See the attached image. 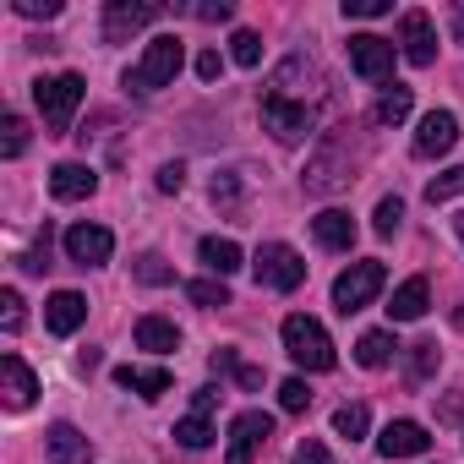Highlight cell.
<instances>
[{"label":"cell","mask_w":464,"mask_h":464,"mask_svg":"<svg viewBox=\"0 0 464 464\" xmlns=\"http://www.w3.org/2000/svg\"><path fill=\"white\" fill-rule=\"evenodd\" d=\"M285 350H290V361L306 366V372H334V339H328V328H323L317 317H306V312L285 317Z\"/></svg>","instance_id":"2"},{"label":"cell","mask_w":464,"mask_h":464,"mask_svg":"<svg viewBox=\"0 0 464 464\" xmlns=\"http://www.w3.org/2000/svg\"><path fill=\"white\" fill-rule=\"evenodd\" d=\"M426 306H431V285L415 274V279H404V285L393 290L388 317H393V323H415V317H426Z\"/></svg>","instance_id":"20"},{"label":"cell","mask_w":464,"mask_h":464,"mask_svg":"<svg viewBox=\"0 0 464 464\" xmlns=\"http://www.w3.org/2000/svg\"><path fill=\"white\" fill-rule=\"evenodd\" d=\"M39 393V377L23 366V355H0V399H6V410H28Z\"/></svg>","instance_id":"15"},{"label":"cell","mask_w":464,"mask_h":464,"mask_svg":"<svg viewBox=\"0 0 464 464\" xmlns=\"http://www.w3.org/2000/svg\"><path fill=\"white\" fill-rule=\"evenodd\" d=\"M295 464H334V453H328L317 437H306V442L295 448Z\"/></svg>","instance_id":"40"},{"label":"cell","mask_w":464,"mask_h":464,"mask_svg":"<svg viewBox=\"0 0 464 464\" xmlns=\"http://www.w3.org/2000/svg\"><path fill=\"white\" fill-rule=\"evenodd\" d=\"M350 66H355V77H366V82H388V77H393V44L377 39V34H355V39H350Z\"/></svg>","instance_id":"11"},{"label":"cell","mask_w":464,"mask_h":464,"mask_svg":"<svg viewBox=\"0 0 464 464\" xmlns=\"http://www.w3.org/2000/svg\"><path fill=\"white\" fill-rule=\"evenodd\" d=\"M191 404H197V410H191V415H208V410H213V404H218V388H197V399H191Z\"/></svg>","instance_id":"45"},{"label":"cell","mask_w":464,"mask_h":464,"mask_svg":"<svg viewBox=\"0 0 464 464\" xmlns=\"http://www.w3.org/2000/svg\"><path fill=\"white\" fill-rule=\"evenodd\" d=\"M180 186H186V169L180 164H164L159 169V191H180Z\"/></svg>","instance_id":"44"},{"label":"cell","mask_w":464,"mask_h":464,"mask_svg":"<svg viewBox=\"0 0 464 464\" xmlns=\"http://www.w3.org/2000/svg\"><path fill=\"white\" fill-rule=\"evenodd\" d=\"M17 12H23V17H55L61 0H17Z\"/></svg>","instance_id":"43"},{"label":"cell","mask_w":464,"mask_h":464,"mask_svg":"<svg viewBox=\"0 0 464 464\" xmlns=\"http://www.w3.org/2000/svg\"><path fill=\"white\" fill-rule=\"evenodd\" d=\"M366 426H372V410H366V404H339V410H334V431H339V437L361 442Z\"/></svg>","instance_id":"27"},{"label":"cell","mask_w":464,"mask_h":464,"mask_svg":"<svg viewBox=\"0 0 464 464\" xmlns=\"http://www.w3.org/2000/svg\"><path fill=\"white\" fill-rule=\"evenodd\" d=\"M44 448H50V464H88L93 459V442L72 426V420H55L44 431Z\"/></svg>","instance_id":"17"},{"label":"cell","mask_w":464,"mask_h":464,"mask_svg":"<svg viewBox=\"0 0 464 464\" xmlns=\"http://www.w3.org/2000/svg\"><path fill=\"white\" fill-rule=\"evenodd\" d=\"M399 218H404V202H399V197H382V202H377V218H372V229H377V236H393V229H399Z\"/></svg>","instance_id":"35"},{"label":"cell","mask_w":464,"mask_h":464,"mask_svg":"<svg viewBox=\"0 0 464 464\" xmlns=\"http://www.w3.org/2000/svg\"><path fill=\"white\" fill-rule=\"evenodd\" d=\"M442 420H464V399H448L442 404Z\"/></svg>","instance_id":"47"},{"label":"cell","mask_w":464,"mask_h":464,"mask_svg":"<svg viewBox=\"0 0 464 464\" xmlns=\"http://www.w3.org/2000/svg\"><path fill=\"white\" fill-rule=\"evenodd\" d=\"M268 93H279V99H295V104H317V93H323V72H317V61H306V55H290V61L274 72Z\"/></svg>","instance_id":"7"},{"label":"cell","mask_w":464,"mask_h":464,"mask_svg":"<svg viewBox=\"0 0 464 464\" xmlns=\"http://www.w3.org/2000/svg\"><path fill=\"white\" fill-rule=\"evenodd\" d=\"M448 197H464V164L459 169H448V175H437L431 186H426V202L437 208V202H448Z\"/></svg>","instance_id":"32"},{"label":"cell","mask_w":464,"mask_h":464,"mask_svg":"<svg viewBox=\"0 0 464 464\" xmlns=\"http://www.w3.org/2000/svg\"><path fill=\"white\" fill-rule=\"evenodd\" d=\"M180 344V328L169 317H142L137 323V350H153V355H169Z\"/></svg>","instance_id":"22"},{"label":"cell","mask_w":464,"mask_h":464,"mask_svg":"<svg viewBox=\"0 0 464 464\" xmlns=\"http://www.w3.org/2000/svg\"><path fill=\"white\" fill-rule=\"evenodd\" d=\"M410 104H415V93L410 88H382V99H377V126H399L404 115H410Z\"/></svg>","instance_id":"25"},{"label":"cell","mask_w":464,"mask_h":464,"mask_svg":"<svg viewBox=\"0 0 464 464\" xmlns=\"http://www.w3.org/2000/svg\"><path fill=\"white\" fill-rule=\"evenodd\" d=\"M399 44H404V61H410V66H431V61H437L431 17H426V12H404V17H399Z\"/></svg>","instance_id":"12"},{"label":"cell","mask_w":464,"mask_h":464,"mask_svg":"<svg viewBox=\"0 0 464 464\" xmlns=\"http://www.w3.org/2000/svg\"><path fill=\"white\" fill-rule=\"evenodd\" d=\"M186 295H191L197 306H229V290H224V279H197V285H186Z\"/></svg>","instance_id":"33"},{"label":"cell","mask_w":464,"mask_h":464,"mask_svg":"<svg viewBox=\"0 0 464 464\" xmlns=\"http://www.w3.org/2000/svg\"><path fill=\"white\" fill-rule=\"evenodd\" d=\"M236 377H241V388H263V372H257V366H241Z\"/></svg>","instance_id":"46"},{"label":"cell","mask_w":464,"mask_h":464,"mask_svg":"<svg viewBox=\"0 0 464 464\" xmlns=\"http://www.w3.org/2000/svg\"><path fill=\"white\" fill-rule=\"evenodd\" d=\"M159 17H164V6H153V0H110L104 6V39L121 44V39H131L137 28H148Z\"/></svg>","instance_id":"9"},{"label":"cell","mask_w":464,"mask_h":464,"mask_svg":"<svg viewBox=\"0 0 464 464\" xmlns=\"http://www.w3.org/2000/svg\"><path fill=\"white\" fill-rule=\"evenodd\" d=\"M0 328H6V334L23 328V295L17 290H0Z\"/></svg>","instance_id":"37"},{"label":"cell","mask_w":464,"mask_h":464,"mask_svg":"<svg viewBox=\"0 0 464 464\" xmlns=\"http://www.w3.org/2000/svg\"><path fill=\"white\" fill-rule=\"evenodd\" d=\"M453 229H459V241H464V213H459V218H453Z\"/></svg>","instance_id":"49"},{"label":"cell","mask_w":464,"mask_h":464,"mask_svg":"<svg viewBox=\"0 0 464 464\" xmlns=\"http://www.w3.org/2000/svg\"><path fill=\"white\" fill-rule=\"evenodd\" d=\"M131 279H137V285H175V268H169L164 257H137V263H131Z\"/></svg>","instance_id":"30"},{"label":"cell","mask_w":464,"mask_h":464,"mask_svg":"<svg viewBox=\"0 0 464 464\" xmlns=\"http://www.w3.org/2000/svg\"><path fill=\"white\" fill-rule=\"evenodd\" d=\"M268 437H274V415H268V410L236 415V420H229V459H224V464H252Z\"/></svg>","instance_id":"8"},{"label":"cell","mask_w":464,"mask_h":464,"mask_svg":"<svg viewBox=\"0 0 464 464\" xmlns=\"http://www.w3.org/2000/svg\"><path fill=\"white\" fill-rule=\"evenodd\" d=\"M110 252H115V236L104 224H72L66 229V257L77 268H99V263H110Z\"/></svg>","instance_id":"10"},{"label":"cell","mask_w":464,"mask_h":464,"mask_svg":"<svg viewBox=\"0 0 464 464\" xmlns=\"http://www.w3.org/2000/svg\"><path fill=\"white\" fill-rule=\"evenodd\" d=\"M229 61H236V66H246V72H252V66L263 61V39H257L252 28H241L236 39H229Z\"/></svg>","instance_id":"28"},{"label":"cell","mask_w":464,"mask_h":464,"mask_svg":"<svg viewBox=\"0 0 464 464\" xmlns=\"http://www.w3.org/2000/svg\"><path fill=\"white\" fill-rule=\"evenodd\" d=\"M453 39L464 44V6H453Z\"/></svg>","instance_id":"48"},{"label":"cell","mask_w":464,"mask_h":464,"mask_svg":"<svg viewBox=\"0 0 464 464\" xmlns=\"http://www.w3.org/2000/svg\"><path fill=\"white\" fill-rule=\"evenodd\" d=\"M426 448H431V437H426L420 420H388L382 437H377V453L382 459H420Z\"/></svg>","instance_id":"13"},{"label":"cell","mask_w":464,"mask_h":464,"mask_svg":"<svg viewBox=\"0 0 464 464\" xmlns=\"http://www.w3.org/2000/svg\"><path fill=\"white\" fill-rule=\"evenodd\" d=\"M175 437H180V448H191V453H197V448H208V442H213V426H208V415H186V420L175 426Z\"/></svg>","instance_id":"31"},{"label":"cell","mask_w":464,"mask_h":464,"mask_svg":"<svg viewBox=\"0 0 464 464\" xmlns=\"http://www.w3.org/2000/svg\"><path fill=\"white\" fill-rule=\"evenodd\" d=\"M213 202H218V208H236V202H241V175H236V169L213 175Z\"/></svg>","instance_id":"36"},{"label":"cell","mask_w":464,"mask_h":464,"mask_svg":"<svg viewBox=\"0 0 464 464\" xmlns=\"http://www.w3.org/2000/svg\"><path fill=\"white\" fill-rule=\"evenodd\" d=\"M23 148H28V121L23 115H6V121H0V153L17 159Z\"/></svg>","instance_id":"29"},{"label":"cell","mask_w":464,"mask_h":464,"mask_svg":"<svg viewBox=\"0 0 464 464\" xmlns=\"http://www.w3.org/2000/svg\"><path fill=\"white\" fill-rule=\"evenodd\" d=\"M252 274H257V285H263V290L290 295V290H301L306 263H301V252H295V246H285V241H263V246H257V257H252Z\"/></svg>","instance_id":"4"},{"label":"cell","mask_w":464,"mask_h":464,"mask_svg":"<svg viewBox=\"0 0 464 464\" xmlns=\"http://www.w3.org/2000/svg\"><path fill=\"white\" fill-rule=\"evenodd\" d=\"M437 366H442V350H437L431 339L410 344V382H431V377H437Z\"/></svg>","instance_id":"26"},{"label":"cell","mask_w":464,"mask_h":464,"mask_svg":"<svg viewBox=\"0 0 464 464\" xmlns=\"http://www.w3.org/2000/svg\"><path fill=\"white\" fill-rule=\"evenodd\" d=\"M263 126H268L279 142H306L312 126H317V104H295V99L263 93Z\"/></svg>","instance_id":"5"},{"label":"cell","mask_w":464,"mask_h":464,"mask_svg":"<svg viewBox=\"0 0 464 464\" xmlns=\"http://www.w3.org/2000/svg\"><path fill=\"white\" fill-rule=\"evenodd\" d=\"M388 285V268L382 263H350L339 279H334V306L350 317V312H361V306H372V295Z\"/></svg>","instance_id":"6"},{"label":"cell","mask_w":464,"mask_h":464,"mask_svg":"<svg viewBox=\"0 0 464 464\" xmlns=\"http://www.w3.org/2000/svg\"><path fill=\"white\" fill-rule=\"evenodd\" d=\"M99 191V175L88 169V164H55L50 169V197L55 202H82V197H93Z\"/></svg>","instance_id":"19"},{"label":"cell","mask_w":464,"mask_h":464,"mask_svg":"<svg viewBox=\"0 0 464 464\" xmlns=\"http://www.w3.org/2000/svg\"><path fill=\"white\" fill-rule=\"evenodd\" d=\"M17 268H23V274H44V268H50V236H44L34 252H23V257H17Z\"/></svg>","instance_id":"38"},{"label":"cell","mask_w":464,"mask_h":464,"mask_svg":"<svg viewBox=\"0 0 464 464\" xmlns=\"http://www.w3.org/2000/svg\"><path fill=\"white\" fill-rule=\"evenodd\" d=\"M82 323H88V301H82L77 290H55L50 306H44V328H50L55 339H66V334H77Z\"/></svg>","instance_id":"16"},{"label":"cell","mask_w":464,"mask_h":464,"mask_svg":"<svg viewBox=\"0 0 464 464\" xmlns=\"http://www.w3.org/2000/svg\"><path fill=\"white\" fill-rule=\"evenodd\" d=\"M218 72H224L218 50H202V55H197V77H202V82H218Z\"/></svg>","instance_id":"41"},{"label":"cell","mask_w":464,"mask_h":464,"mask_svg":"<svg viewBox=\"0 0 464 464\" xmlns=\"http://www.w3.org/2000/svg\"><path fill=\"white\" fill-rule=\"evenodd\" d=\"M388 0H344V17H388Z\"/></svg>","instance_id":"39"},{"label":"cell","mask_w":464,"mask_h":464,"mask_svg":"<svg viewBox=\"0 0 464 464\" xmlns=\"http://www.w3.org/2000/svg\"><path fill=\"white\" fill-rule=\"evenodd\" d=\"M180 66H186V44H180L175 34H159V39L142 50V61L126 72V88H131V93H159V88H169V82L180 77Z\"/></svg>","instance_id":"1"},{"label":"cell","mask_w":464,"mask_h":464,"mask_svg":"<svg viewBox=\"0 0 464 464\" xmlns=\"http://www.w3.org/2000/svg\"><path fill=\"white\" fill-rule=\"evenodd\" d=\"M453 142H459V121H453V110H431V115L420 121V131H415V159H442Z\"/></svg>","instance_id":"14"},{"label":"cell","mask_w":464,"mask_h":464,"mask_svg":"<svg viewBox=\"0 0 464 464\" xmlns=\"http://www.w3.org/2000/svg\"><path fill=\"white\" fill-rule=\"evenodd\" d=\"M197 257H202V268H208L213 279H229V274L241 268V246L224 241V236H208V241L197 246Z\"/></svg>","instance_id":"21"},{"label":"cell","mask_w":464,"mask_h":464,"mask_svg":"<svg viewBox=\"0 0 464 464\" xmlns=\"http://www.w3.org/2000/svg\"><path fill=\"white\" fill-rule=\"evenodd\" d=\"M279 404H285V415H301V410H312V388H306L301 377H290V382L279 388Z\"/></svg>","instance_id":"34"},{"label":"cell","mask_w":464,"mask_h":464,"mask_svg":"<svg viewBox=\"0 0 464 464\" xmlns=\"http://www.w3.org/2000/svg\"><path fill=\"white\" fill-rule=\"evenodd\" d=\"M312 236H317L323 252H350V246H355V218H350L344 208H323V213L312 218Z\"/></svg>","instance_id":"18"},{"label":"cell","mask_w":464,"mask_h":464,"mask_svg":"<svg viewBox=\"0 0 464 464\" xmlns=\"http://www.w3.org/2000/svg\"><path fill=\"white\" fill-rule=\"evenodd\" d=\"M115 382H121V388H131V393H142V399L169 393V372H164V366H148V372H142V366H121V372H115Z\"/></svg>","instance_id":"23"},{"label":"cell","mask_w":464,"mask_h":464,"mask_svg":"<svg viewBox=\"0 0 464 464\" xmlns=\"http://www.w3.org/2000/svg\"><path fill=\"white\" fill-rule=\"evenodd\" d=\"M393 350H399V344H393V334H382V328H372V334L355 339V361H361L366 372H382V366L393 361Z\"/></svg>","instance_id":"24"},{"label":"cell","mask_w":464,"mask_h":464,"mask_svg":"<svg viewBox=\"0 0 464 464\" xmlns=\"http://www.w3.org/2000/svg\"><path fill=\"white\" fill-rule=\"evenodd\" d=\"M82 93H88V82H82L77 72H61V77H39V82H34L39 115H44V126H50V131H66V126H72V115H77V104H82Z\"/></svg>","instance_id":"3"},{"label":"cell","mask_w":464,"mask_h":464,"mask_svg":"<svg viewBox=\"0 0 464 464\" xmlns=\"http://www.w3.org/2000/svg\"><path fill=\"white\" fill-rule=\"evenodd\" d=\"M191 17L197 23H229V0H218V6H213V0H208V6H191Z\"/></svg>","instance_id":"42"}]
</instances>
